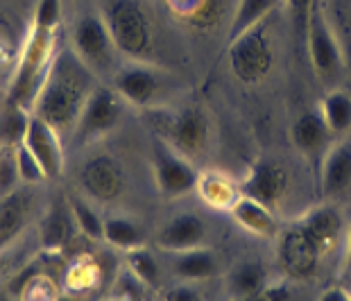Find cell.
I'll return each mask as SVG.
<instances>
[{
    "mask_svg": "<svg viewBox=\"0 0 351 301\" xmlns=\"http://www.w3.org/2000/svg\"><path fill=\"white\" fill-rule=\"evenodd\" d=\"M43 236H46V243L50 247L55 245H66L73 238V217L66 213V210L55 208L48 217L46 229H43Z\"/></svg>",
    "mask_w": 351,
    "mask_h": 301,
    "instance_id": "28",
    "label": "cell"
},
{
    "mask_svg": "<svg viewBox=\"0 0 351 301\" xmlns=\"http://www.w3.org/2000/svg\"><path fill=\"white\" fill-rule=\"evenodd\" d=\"M208 118L199 107H186L179 114L170 116L163 130V141L175 147L186 159H197L208 147Z\"/></svg>",
    "mask_w": 351,
    "mask_h": 301,
    "instance_id": "9",
    "label": "cell"
},
{
    "mask_svg": "<svg viewBox=\"0 0 351 301\" xmlns=\"http://www.w3.org/2000/svg\"><path fill=\"white\" fill-rule=\"evenodd\" d=\"M98 12L121 57L127 62H150L156 29L150 7L143 0H102Z\"/></svg>",
    "mask_w": 351,
    "mask_h": 301,
    "instance_id": "2",
    "label": "cell"
},
{
    "mask_svg": "<svg viewBox=\"0 0 351 301\" xmlns=\"http://www.w3.org/2000/svg\"><path fill=\"white\" fill-rule=\"evenodd\" d=\"M349 288H351V274H349Z\"/></svg>",
    "mask_w": 351,
    "mask_h": 301,
    "instance_id": "35",
    "label": "cell"
},
{
    "mask_svg": "<svg viewBox=\"0 0 351 301\" xmlns=\"http://www.w3.org/2000/svg\"><path fill=\"white\" fill-rule=\"evenodd\" d=\"M290 297H293V290H290V285L286 281H272L261 292H256V295L229 299V301H290Z\"/></svg>",
    "mask_w": 351,
    "mask_h": 301,
    "instance_id": "29",
    "label": "cell"
},
{
    "mask_svg": "<svg viewBox=\"0 0 351 301\" xmlns=\"http://www.w3.org/2000/svg\"><path fill=\"white\" fill-rule=\"evenodd\" d=\"M206 236H208L206 222L197 213L184 210V213L173 215L156 231L154 243L166 254H177V252L195 250V247H204Z\"/></svg>",
    "mask_w": 351,
    "mask_h": 301,
    "instance_id": "13",
    "label": "cell"
},
{
    "mask_svg": "<svg viewBox=\"0 0 351 301\" xmlns=\"http://www.w3.org/2000/svg\"><path fill=\"white\" fill-rule=\"evenodd\" d=\"M170 256H173V272L179 281L197 283L222 274L220 256L211 247H195V250L177 252Z\"/></svg>",
    "mask_w": 351,
    "mask_h": 301,
    "instance_id": "17",
    "label": "cell"
},
{
    "mask_svg": "<svg viewBox=\"0 0 351 301\" xmlns=\"http://www.w3.org/2000/svg\"><path fill=\"white\" fill-rule=\"evenodd\" d=\"M95 86H98V77L71 50V46L57 50L34 97L36 116L59 139L71 136Z\"/></svg>",
    "mask_w": 351,
    "mask_h": 301,
    "instance_id": "1",
    "label": "cell"
},
{
    "mask_svg": "<svg viewBox=\"0 0 351 301\" xmlns=\"http://www.w3.org/2000/svg\"><path fill=\"white\" fill-rule=\"evenodd\" d=\"M71 215L88 238H93V240L104 238V220L98 215V210L93 206H88L84 200L71 197Z\"/></svg>",
    "mask_w": 351,
    "mask_h": 301,
    "instance_id": "27",
    "label": "cell"
},
{
    "mask_svg": "<svg viewBox=\"0 0 351 301\" xmlns=\"http://www.w3.org/2000/svg\"><path fill=\"white\" fill-rule=\"evenodd\" d=\"M82 186L98 202H114L123 195L127 186V177L123 165L114 156L98 154L88 159L82 168Z\"/></svg>",
    "mask_w": 351,
    "mask_h": 301,
    "instance_id": "12",
    "label": "cell"
},
{
    "mask_svg": "<svg viewBox=\"0 0 351 301\" xmlns=\"http://www.w3.org/2000/svg\"><path fill=\"white\" fill-rule=\"evenodd\" d=\"M342 272L347 276L351 274V224L347 227V236H345V256H342Z\"/></svg>",
    "mask_w": 351,
    "mask_h": 301,
    "instance_id": "34",
    "label": "cell"
},
{
    "mask_svg": "<svg viewBox=\"0 0 351 301\" xmlns=\"http://www.w3.org/2000/svg\"><path fill=\"white\" fill-rule=\"evenodd\" d=\"M351 188V143H335L319 163V193L324 202H333Z\"/></svg>",
    "mask_w": 351,
    "mask_h": 301,
    "instance_id": "15",
    "label": "cell"
},
{
    "mask_svg": "<svg viewBox=\"0 0 351 301\" xmlns=\"http://www.w3.org/2000/svg\"><path fill=\"white\" fill-rule=\"evenodd\" d=\"M123 111L125 100L114 91V86H95L84 109H82V116L73 134L82 143L100 139L111 130H116V125L123 118Z\"/></svg>",
    "mask_w": 351,
    "mask_h": 301,
    "instance_id": "7",
    "label": "cell"
},
{
    "mask_svg": "<svg viewBox=\"0 0 351 301\" xmlns=\"http://www.w3.org/2000/svg\"><path fill=\"white\" fill-rule=\"evenodd\" d=\"M127 263H130V272L134 278H138L141 283L147 285H156L161 276V267L159 261L152 252H147L145 247H138V250L127 252Z\"/></svg>",
    "mask_w": 351,
    "mask_h": 301,
    "instance_id": "26",
    "label": "cell"
},
{
    "mask_svg": "<svg viewBox=\"0 0 351 301\" xmlns=\"http://www.w3.org/2000/svg\"><path fill=\"white\" fill-rule=\"evenodd\" d=\"M163 301H202V295L195 288H193L191 283L182 281L179 285H175V288H170L166 292Z\"/></svg>",
    "mask_w": 351,
    "mask_h": 301,
    "instance_id": "32",
    "label": "cell"
},
{
    "mask_svg": "<svg viewBox=\"0 0 351 301\" xmlns=\"http://www.w3.org/2000/svg\"><path fill=\"white\" fill-rule=\"evenodd\" d=\"M288 170L279 161L261 159L250 168L247 177L241 182V191L245 197H252L265 204L267 208H276L288 191Z\"/></svg>",
    "mask_w": 351,
    "mask_h": 301,
    "instance_id": "11",
    "label": "cell"
},
{
    "mask_svg": "<svg viewBox=\"0 0 351 301\" xmlns=\"http://www.w3.org/2000/svg\"><path fill=\"white\" fill-rule=\"evenodd\" d=\"M270 283H272L270 272H267V267L261 261L236 263L229 272H225V288L229 299L256 295V292H261Z\"/></svg>",
    "mask_w": 351,
    "mask_h": 301,
    "instance_id": "21",
    "label": "cell"
},
{
    "mask_svg": "<svg viewBox=\"0 0 351 301\" xmlns=\"http://www.w3.org/2000/svg\"><path fill=\"white\" fill-rule=\"evenodd\" d=\"M231 220H234L243 231H247L254 238H274L279 236V220L274 210L267 208L261 202L241 195L238 202L231 206Z\"/></svg>",
    "mask_w": 351,
    "mask_h": 301,
    "instance_id": "18",
    "label": "cell"
},
{
    "mask_svg": "<svg viewBox=\"0 0 351 301\" xmlns=\"http://www.w3.org/2000/svg\"><path fill=\"white\" fill-rule=\"evenodd\" d=\"M279 3L281 0H238L229 27V43L250 29L263 25V21L279 7Z\"/></svg>",
    "mask_w": 351,
    "mask_h": 301,
    "instance_id": "22",
    "label": "cell"
},
{
    "mask_svg": "<svg viewBox=\"0 0 351 301\" xmlns=\"http://www.w3.org/2000/svg\"><path fill=\"white\" fill-rule=\"evenodd\" d=\"M319 114L333 136L351 132V95L342 88H331L319 102Z\"/></svg>",
    "mask_w": 351,
    "mask_h": 301,
    "instance_id": "23",
    "label": "cell"
},
{
    "mask_svg": "<svg viewBox=\"0 0 351 301\" xmlns=\"http://www.w3.org/2000/svg\"><path fill=\"white\" fill-rule=\"evenodd\" d=\"M69 46L84 62L95 77H114L118 71V52L114 39L109 34V27L104 23L98 10L82 12L71 27Z\"/></svg>",
    "mask_w": 351,
    "mask_h": 301,
    "instance_id": "3",
    "label": "cell"
},
{
    "mask_svg": "<svg viewBox=\"0 0 351 301\" xmlns=\"http://www.w3.org/2000/svg\"><path fill=\"white\" fill-rule=\"evenodd\" d=\"M199 172L191 159L179 154L166 141H156L154 147V182L163 197L175 200L195 191Z\"/></svg>",
    "mask_w": 351,
    "mask_h": 301,
    "instance_id": "8",
    "label": "cell"
},
{
    "mask_svg": "<svg viewBox=\"0 0 351 301\" xmlns=\"http://www.w3.org/2000/svg\"><path fill=\"white\" fill-rule=\"evenodd\" d=\"M295 227L324 256L347 236L349 224L345 222V215H342L340 206H335L333 202H322L319 206L311 208L308 213H304L300 220L295 222Z\"/></svg>",
    "mask_w": 351,
    "mask_h": 301,
    "instance_id": "10",
    "label": "cell"
},
{
    "mask_svg": "<svg viewBox=\"0 0 351 301\" xmlns=\"http://www.w3.org/2000/svg\"><path fill=\"white\" fill-rule=\"evenodd\" d=\"M104 240L125 252L145 247L143 229H141L136 222L125 220V217H107V220H104Z\"/></svg>",
    "mask_w": 351,
    "mask_h": 301,
    "instance_id": "25",
    "label": "cell"
},
{
    "mask_svg": "<svg viewBox=\"0 0 351 301\" xmlns=\"http://www.w3.org/2000/svg\"><path fill=\"white\" fill-rule=\"evenodd\" d=\"M304 36H306V48H308L313 73L322 82H326V84H331V82H335L342 75L345 62H342L340 43L335 39L333 29L324 16V10L319 7L317 0L311 7Z\"/></svg>",
    "mask_w": 351,
    "mask_h": 301,
    "instance_id": "5",
    "label": "cell"
},
{
    "mask_svg": "<svg viewBox=\"0 0 351 301\" xmlns=\"http://www.w3.org/2000/svg\"><path fill=\"white\" fill-rule=\"evenodd\" d=\"M59 143H62V139L39 116H32L27 120L25 147L32 152V156L41 165L43 175L48 179H57L62 175L64 163H62V145Z\"/></svg>",
    "mask_w": 351,
    "mask_h": 301,
    "instance_id": "14",
    "label": "cell"
},
{
    "mask_svg": "<svg viewBox=\"0 0 351 301\" xmlns=\"http://www.w3.org/2000/svg\"><path fill=\"white\" fill-rule=\"evenodd\" d=\"M290 12V21H293L295 32H306V23H308V14L315 0H283Z\"/></svg>",
    "mask_w": 351,
    "mask_h": 301,
    "instance_id": "31",
    "label": "cell"
},
{
    "mask_svg": "<svg viewBox=\"0 0 351 301\" xmlns=\"http://www.w3.org/2000/svg\"><path fill=\"white\" fill-rule=\"evenodd\" d=\"M29 204H32V195L25 191L7 195L0 202V245H5L7 240H12L21 231Z\"/></svg>",
    "mask_w": 351,
    "mask_h": 301,
    "instance_id": "24",
    "label": "cell"
},
{
    "mask_svg": "<svg viewBox=\"0 0 351 301\" xmlns=\"http://www.w3.org/2000/svg\"><path fill=\"white\" fill-rule=\"evenodd\" d=\"M0 301H5V299H0Z\"/></svg>",
    "mask_w": 351,
    "mask_h": 301,
    "instance_id": "36",
    "label": "cell"
},
{
    "mask_svg": "<svg viewBox=\"0 0 351 301\" xmlns=\"http://www.w3.org/2000/svg\"><path fill=\"white\" fill-rule=\"evenodd\" d=\"M290 139H293V145L300 149L304 156L315 159V156H324L333 134L328 132L319 109H313V111H304V114L295 120L293 127H290Z\"/></svg>",
    "mask_w": 351,
    "mask_h": 301,
    "instance_id": "16",
    "label": "cell"
},
{
    "mask_svg": "<svg viewBox=\"0 0 351 301\" xmlns=\"http://www.w3.org/2000/svg\"><path fill=\"white\" fill-rule=\"evenodd\" d=\"M16 170L21 172V177L25 179V182H39V179H43L46 175H43V170H41V165L36 163V159L32 156V152L23 145L19 149V154H16Z\"/></svg>",
    "mask_w": 351,
    "mask_h": 301,
    "instance_id": "30",
    "label": "cell"
},
{
    "mask_svg": "<svg viewBox=\"0 0 351 301\" xmlns=\"http://www.w3.org/2000/svg\"><path fill=\"white\" fill-rule=\"evenodd\" d=\"M229 66L243 84H258L270 75L274 66V46L263 25L229 43Z\"/></svg>",
    "mask_w": 351,
    "mask_h": 301,
    "instance_id": "4",
    "label": "cell"
},
{
    "mask_svg": "<svg viewBox=\"0 0 351 301\" xmlns=\"http://www.w3.org/2000/svg\"><path fill=\"white\" fill-rule=\"evenodd\" d=\"M279 254H281L283 267H286L290 274H297V276L308 274L311 269L317 265L319 256H322L317 252V247L313 245L295 224L288 231L281 233Z\"/></svg>",
    "mask_w": 351,
    "mask_h": 301,
    "instance_id": "19",
    "label": "cell"
},
{
    "mask_svg": "<svg viewBox=\"0 0 351 301\" xmlns=\"http://www.w3.org/2000/svg\"><path fill=\"white\" fill-rule=\"evenodd\" d=\"M317 301H351V288L349 285H331V288L322 290Z\"/></svg>",
    "mask_w": 351,
    "mask_h": 301,
    "instance_id": "33",
    "label": "cell"
},
{
    "mask_svg": "<svg viewBox=\"0 0 351 301\" xmlns=\"http://www.w3.org/2000/svg\"><path fill=\"white\" fill-rule=\"evenodd\" d=\"M195 191L202 197V202L215 210H231V206H234L238 197L243 195L241 184H238L236 179H231L229 175H225L222 170L199 172Z\"/></svg>",
    "mask_w": 351,
    "mask_h": 301,
    "instance_id": "20",
    "label": "cell"
},
{
    "mask_svg": "<svg viewBox=\"0 0 351 301\" xmlns=\"http://www.w3.org/2000/svg\"><path fill=\"white\" fill-rule=\"evenodd\" d=\"M111 86L127 104L145 109L166 91V77L150 62H125L111 77Z\"/></svg>",
    "mask_w": 351,
    "mask_h": 301,
    "instance_id": "6",
    "label": "cell"
}]
</instances>
